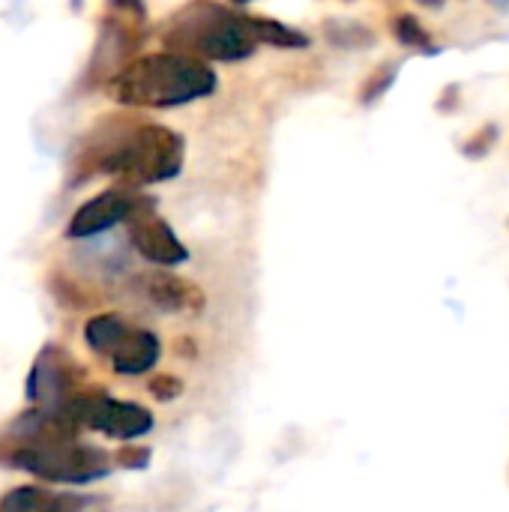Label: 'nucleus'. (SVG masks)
I'll use <instances>...</instances> for the list:
<instances>
[{
    "label": "nucleus",
    "instance_id": "obj_20",
    "mask_svg": "<svg viewBox=\"0 0 509 512\" xmlns=\"http://www.w3.org/2000/svg\"><path fill=\"white\" fill-rule=\"evenodd\" d=\"M114 465L126 471H144L150 465V450L147 447H120L114 453Z\"/></svg>",
    "mask_w": 509,
    "mask_h": 512
},
{
    "label": "nucleus",
    "instance_id": "obj_2",
    "mask_svg": "<svg viewBox=\"0 0 509 512\" xmlns=\"http://www.w3.org/2000/svg\"><path fill=\"white\" fill-rule=\"evenodd\" d=\"M216 84L219 78L207 63L174 51H156L129 63L108 84V93L114 102L132 108H177L210 96Z\"/></svg>",
    "mask_w": 509,
    "mask_h": 512
},
{
    "label": "nucleus",
    "instance_id": "obj_8",
    "mask_svg": "<svg viewBox=\"0 0 509 512\" xmlns=\"http://www.w3.org/2000/svg\"><path fill=\"white\" fill-rule=\"evenodd\" d=\"M129 228V240L135 246V252L159 267H177L189 261V249L183 246V240L174 234V228L156 213L153 198H147L126 222Z\"/></svg>",
    "mask_w": 509,
    "mask_h": 512
},
{
    "label": "nucleus",
    "instance_id": "obj_11",
    "mask_svg": "<svg viewBox=\"0 0 509 512\" xmlns=\"http://www.w3.org/2000/svg\"><path fill=\"white\" fill-rule=\"evenodd\" d=\"M144 294L153 306H159L165 312H180V315H201L207 306V297L198 285H192L168 270H156V273L144 276Z\"/></svg>",
    "mask_w": 509,
    "mask_h": 512
},
{
    "label": "nucleus",
    "instance_id": "obj_16",
    "mask_svg": "<svg viewBox=\"0 0 509 512\" xmlns=\"http://www.w3.org/2000/svg\"><path fill=\"white\" fill-rule=\"evenodd\" d=\"M396 75H399V63L396 60L375 66L369 72V78L363 81V87H360V105H375L381 96H387V90L393 87Z\"/></svg>",
    "mask_w": 509,
    "mask_h": 512
},
{
    "label": "nucleus",
    "instance_id": "obj_3",
    "mask_svg": "<svg viewBox=\"0 0 509 512\" xmlns=\"http://www.w3.org/2000/svg\"><path fill=\"white\" fill-rule=\"evenodd\" d=\"M162 45L174 54H186L201 63H234L252 57L258 36L246 18V9L195 0L168 15L162 27Z\"/></svg>",
    "mask_w": 509,
    "mask_h": 512
},
{
    "label": "nucleus",
    "instance_id": "obj_1",
    "mask_svg": "<svg viewBox=\"0 0 509 512\" xmlns=\"http://www.w3.org/2000/svg\"><path fill=\"white\" fill-rule=\"evenodd\" d=\"M186 141L180 132L147 123L132 114H108L84 135L69 165L72 180L84 183L96 174H111L129 186L165 183L183 171Z\"/></svg>",
    "mask_w": 509,
    "mask_h": 512
},
{
    "label": "nucleus",
    "instance_id": "obj_21",
    "mask_svg": "<svg viewBox=\"0 0 509 512\" xmlns=\"http://www.w3.org/2000/svg\"><path fill=\"white\" fill-rule=\"evenodd\" d=\"M0 512H3V510H0Z\"/></svg>",
    "mask_w": 509,
    "mask_h": 512
},
{
    "label": "nucleus",
    "instance_id": "obj_10",
    "mask_svg": "<svg viewBox=\"0 0 509 512\" xmlns=\"http://www.w3.org/2000/svg\"><path fill=\"white\" fill-rule=\"evenodd\" d=\"M3 512H111V501L102 495L48 492L39 486H18L0 498Z\"/></svg>",
    "mask_w": 509,
    "mask_h": 512
},
{
    "label": "nucleus",
    "instance_id": "obj_9",
    "mask_svg": "<svg viewBox=\"0 0 509 512\" xmlns=\"http://www.w3.org/2000/svg\"><path fill=\"white\" fill-rule=\"evenodd\" d=\"M147 201V195L135 192L132 186H114V189H105L99 195H93L90 201H84L69 225H66V237L69 240H87V237H96L120 222H129V216Z\"/></svg>",
    "mask_w": 509,
    "mask_h": 512
},
{
    "label": "nucleus",
    "instance_id": "obj_18",
    "mask_svg": "<svg viewBox=\"0 0 509 512\" xmlns=\"http://www.w3.org/2000/svg\"><path fill=\"white\" fill-rule=\"evenodd\" d=\"M495 141H498V126H495V123H486V126L477 129L471 138H465L462 153L471 156V159H483V156L495 147Z\"/></svg>",
    "mask_w": 509,
    "mask_h": 512
},
{
    "label": "nucleus",
    "instance_id": "obj_6",
    "mask_svg": "<svg viewBox=\"0 0 509 512\" xmlns=\"http://www.w3.org/2000/svg\"><path fill=\"white\" fill-rule=\"evenodd\" d=\"M63 420H69L78 432L93 429L114 441H135L153 429V414L144 405L111 399L105 390H96V387H87L84 393H78L63 411Z\"/></svg>",
    "mask_w": 509,
    "mask_h": 512
},
{
    "label": "nucleus",
    "instance_id": "obj_17",
    "mask_svg": "<svg viewBox=\"0 0 509 512\" xmlns=\"http://www.w3.org/2000/svg\"><path fill=\"white\" fill-rule=\"evenodd\" d=\"M327 36L333 45H342V48H360V45L375 42V33L354 21H327Z\"/></svg>",
    "mask_w": 509,
    "mask_h": 512
},
{
    "label": "nucleus",
    "instance_id": "obj_19",
    "mask_svg": "<svg viewBox=\"0 0 509 512\" xmlns=\"http://www.w3.org/2000/svg\"><path fill=\"white\" fill-rule=\"evenodd\" d=\"M147 390H150V396L159 399V402H174V399L183 393V381L174 378V375H156V378L147 384Z\"/></svg>",
    "mask_w": 509,
    "mask_h": 512
},
{
    "label": "nucleus",
    "instance_id": "obj_14",
    "mask_svg": "<svg viewBox=\"0 0 509 512\" xmlns=\"http://www.w3.org/2000/svg\"><path fill=\"white\" fill-rule=\"evenodd\" d=\"M246 18L258 36V42H267V45H276V48H309V36L300 33L297 27L291 24H282L270 15H258V12H249L246 9Z\"/></svg>",
    "mask_w": 509,
    "mask_h": 512
},
{
    "label": "nucleus",
    "instance_id": "obj_13",
    "mask_svg": "<svg viewBox=\"0 0 509 512\" xmlns=\"http://www.w3.org/2000/svg\"><path fill=\"white\" fill-rule=\"evenodd\" d=\"M129 333V324L114 315V312H102V315H93L87 324H84V342L93 354L99 357H114V351L120 348L123 336Z\"/></svg>",
    "mask_w": 509,
    "mask_h": 512
},
{
    "label": "nucleus",
    "instance_id": "obj_5",
    "mask_svg": "<svg viewBox=\"0 0 509 512\" xmlns=\"http://www.w3.org/2000/svg\"><path fill=\"white\" fill-rule=\"evenodd\" d=\"M144 42V9L138 3H111L99 27V39L90 60V81H114L129 63H135Z\"/></svg>",
    "mask_w": 509,
    "mask_h": 512
},
{
    "label": "nucleus",
    "instance_id": "obj_15",
    "mask_svg": "<svg viewBox=\"0 0 509 512\" xmlns=\"http://www.w3.org/2000/svg\"><path fill=\"white\" fill-rule=\"evenodd\" d=\"M393 36L405 45V48H414V51H420V54H438L441 48L435 45V39H432V33L426 30V24L417 18V15H411V12H399L396 18H393Z\"/></svg>",
    "mask_w": 509,
    "mask_h": 512
},
{
    "label": "nucleus",
    "instance_id": "obj_4",
    "mask_svg": "<svg viewBox=\"0 0 509 512\" xmlns=\"http://www.w3.org/2000/svg\"><path fill=\"white\" fill-rule=\"evenodd\" d=\"M9 465L54 483V486H87L96 483L102 477L111 474L114 459L111 453L90 447V444H78V441H63V444H36V447H15L6 453Z\"/></svg>",
    "mask_w": 509,
    "mask_h": 512
},
{
    "label": "nucleus",
    "instance_id": "obj_7",
    "mask_svg": "<svg viewBox=\"0 0 509 512\" xmlns=\"http://www.w3.org/2000/svg\"><path fill=\"white\" fill-rule=\"evenodd\" d=\"M84 390V372L63 348L45 345L36 354L27 375V402L33 405V411L45 417H63L69 402Z\"/></svg>",
    "mask_w": 509,
    "mask_h": 512
},
{
    "label": "nucleus",
    "instance_id": "obj_12",
    "mask_svg": "<svg viewBox=\"0 0 509 512\" xmlns=\"http://www.w3.org/2000/svg\"><path fill=\"white\" fill-rule=\"evenodd\" d=\"M162 357V345L159 336L150 330H135L129 327V333L123 336L120 348L111 357V366L117 375H144L150 372Z\"/></svg>",
    "mask_w": 509,
    "mask_h": 512
}]
</instances>
